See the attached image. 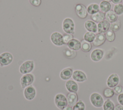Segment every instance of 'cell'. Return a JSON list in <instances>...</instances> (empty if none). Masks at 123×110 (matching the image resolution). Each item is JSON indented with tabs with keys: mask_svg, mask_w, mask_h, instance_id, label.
Wrapping results in <instances>:
<instances>
[{
	"mask_svg": "<svg viewBox=\"0 0 123 110\" xmlns=\"http://www.w3.org/2000/svg\"><path fill=\"white\" fill-rule=\"evenodd\" d=\"M24 94L26 99L31 100L35 97L36 90L33 86H28L25 88Z\"/></svg>",
	"mask_w": 123,
	"mask_h": 110,
	"instance_id": "obj_10",
	"label": "cell"
},
{
	"mask_svg": "<svg viewBox=\"0 0 123 110\" xmlns=\"http://www.w3.org/2000/svg\"><path fill=\"white\" fill-rule=\"evenodd\" d=\"M62 110H73V108L70 106H67L65 108H64Z\"/></svg>",
	"mask_w": 123,
	"mask_h": 110,
	"instance_id": "obj_38",
	"label": "cell"
},
{
	"mask_svg": "<svg viewBox=\"0 0 123 110\" xmlns=\"http://www.w3.org/2000/svg\"><path fill=\"white\" fill-rule=\"evenodd\" d=\"M110 24L107 20H104L98 23L97 26L98 32V33H104L106 32L110 28Z\"/></svg>",
	"mask_w": 123,
	"mask_h": 110,
	"instance_id": "obj_12",
	"label": "cell"
},
{
	"mask_svg": "<svg viewBox=\"0 0 123 110\" xmlns=\"http://www.w3.org/2000/svg\"><path fill=\"white\" fill-rule=\"evenodd\" d=\"M68 47L70 49L74 51L79 50L81 48V42L78 40L73 39L71 40L67 43Z\"/></svg>",
	"mask_w": 123,
	"mask_h": 110,
	"instance_id": "obj_15",
	"label": "cell"
},
{
	"mask_svg": "<svg viewBox=\"0 0 123 110\" xmlns=\"http://www.w3.org/2000/svg\"><path fill=\"white\" fill-rule=\"evenodd\" d=\"M119 82V77L116 73H112L110 75L107 81V84L110 88H114Z\"/></svg>",
	"mask_w": 123,
	"mask_h": 110,
	"instance_id": "obj_9",
	"label": "cell"
},
{
	"mask_svg": "<svg viewBox=\"0 0 123 110\" xmlns=\"http://www.w3.org/2000/svg\"><path fill=\"white\" fill-rule=\"evenodd\" d=\"M63 40L65 43H67L69 41H70L71 40L73 39L74 38L73 35L72 34H68V33H64L63 35Z\"/></svg>",
	"mask_w": 123,
	"mask_h": 110,
	"instance_id": "obj_33",
	"label": "cell"
},
{
	"mask_svg": "<svg viewBox=\"0 0 123 110\" xmlns=\"http://www.w3.org/2000/svg\"><path fill=\"white\" fill-rule=\"evenodd\" d=\"M68 104L70 106H74L78 100V96L75 93L70 92L67 96Z\"/></svg>",
	"mask_w": 123,
	"mask_h": 110,
	"instance_id": "obj_18",
	"label": "cell"
},
{
	"mask_svg": "<svg viewBox=\"0 0 123 110\" xmlns=\"http://www.w3.org/2000/svg\"><path fill=\"white\" fill-rule=\"evenodd\" d=\"M114 91L113 89L110 88H107L103 91V95L106 98L111 97L114 95Z\"/></svg>",
	"mask_w": 123,
	"mask_h": 110,
	"instance_id": "obj_30",
	"label": "cell"
},
{
	"mask_svg": "<svg viewBox=\"0 0 123 110\" xmlns=\"http://www.w3.org/2000/svg\"><path fill=\"white\" fill-rule=\"evenodd\" d=\"M85 105L82 100H79L74 105L73 110H85Z\"/></svg>",
	"mask_w": 123,
	"mask_h": 110,
	"instance_id": "obj_29",
	"label": "cell"
},
{
	"mask_svg": "<svg viewBox=\"0 0 123 110\" xmlns=\"http://www.w3.org/2000/svg\"><path fill=\"white\" fill-rule=\"evenodd\" d=\"M65 86L68 91L72 93H76L78 89L77 84L72 80L67 81L65 83Z\"/></svg>",
	"mask_w": 123,
	"mask_h": 110,
	"instance_id": "obj_17",
	"label": "cell"
},
{
	"mask_svg": "<svg viewBox=\"0 0 123 110\" xmlns=\"http://www.w3.org/2000/svg\"><path fill=\"white\" fill-rule=\"evenodd\" d=\"M81 44V48L83 51L85 52H88L90 51V50L91 49L92 45L90 42L86 41L84 40L82 41Z\"/></svg>",
	"mask_w": 123,
	"mask_h": 110,
	"instance_id": "obj_24",
	"label": "cell"
},
{
	"mask_svg": "<svg viewBox=\"0 0 123 110\" xmlns=\"http://www.w3.org/2000/svg\"><path fill=\"white\" fill-rule=\"evenodd\" d=\"M34 68V63L33 60L24 62L20 67L19 71L23 74H26L31 72Z\"/></svg>",
	"mask_w": 123,
	"mask_h": 110,
	"instance_id": "obj_3",
	"label": "cell"
},
{
	"mask_svg": "<svg viewBox=\"0 0 123 110\" xmlns=\"http://www.w3.org/2000/svg\"><path fill=\"white\" fill-rule=\"evenodd\" d=\"M121 26V21L117 20L116 21L111 23L110 26V29L114 32L117 31L120 29Z\"/></svg>",
	"mask_w": 123,
	"mask_h": 110,
	"instance_id": "obj_28",
	"label": "cell"
},
{
	"mask_svg": "<svg viewBox=\"0 0 123 110\" xmlns=\"http://www.w3.org/2000/svg\"><path fill=\"white\" fill-rule=\"evenodd\" d=\"M99 6L96 3H92L88 6L87 12L89 14H93L99 11Z\"/></svg>",
	"mask_w": 123,
	"mask_h": 110,
	"instance_id": "obj_23",
	"label": "cell"
},
{
	"mask_svg": "<svg viewBox=\"0 0 123 110\" xmlns=\"http://www.w3.org/2000/svg\"><path fill=\"white\" fill-rule=\"evenodd\" d=\"M114 11L117 15H121L123 13V5L121 3L116 4L114 6Z\"/></svg>",
	"mask_w": 123,
	"mask_h": 110,
	"instance_id": "obj_31",
	"label": "cell"
},
{
	"mask_svg": "<svg viewBox=\"0 0 123 110\" xmlns=\"http://www.w3.org/2000/svg\"><path fill=\"white\" fill-rule=\"evenodd\" d=\"M63 31L68 34H73L74 30V24L73 20L70 18H65L62 24Z\"/></svg>",
	"mask_w": 123,
	"mask_h": 110,
	"instance_id": "obj_1",
	"label": "cell"
},
{
	"mask_svg": "<svg viewBox=\"0 0 123 110\" xmlns=\"http://www.w3.org/2000/svg\"><path fill=\"white\" fill-rule=\"evenodd\" d=\"M90 100L91 104L96 108H100L104 104L103 97L100 94L97 93H93L91 95Z\"/></svg>",
	"mask_w": 123,
	"mask_h": 110,
	"instance_id": "obj_2",
	"label": "cell"
},
{
	"mask_svg": "<svg viewBox=\"0 0 123 110\" xmlns=\"http://www.w3.org/2000/svg\"><path fill=\"white\" fill-rule=\"evenodd\" d=\"M85 28L88 31L96 33L98 31L97 25L94 21L91 20H86L85 23Z\"/></svg>",
	"mask_w": 123,
	"mask_h": 110,
	"instance_id": "obj_16",
	"label": "cell"
},
{
	"mask_svg": "<svg viewBox=\"0 0 123 110\" xmlns=\"http://www.w3.org/2000/svg\"><path fill=\"white\" fill-rule=\"evenodd\" d=\"M34 77L31 74H26L23 75L21 78L20 83L22 88H26L30 86L34 82Z\"/></svg>",
	"mask_w": 123,
	"mask_h": 110,
	"instance_id": "obj_7",
	"label": "cell"
},
{
	"mask_svg": "<svg viewBox=\"0 0 123 110\" xmlns=\"http://www.w3.org/2000/svg\"><path fill=\"white\" fill-rule=\"evenodd\" d=\"M75 11L77 15L81 19L86 18L87 16V9L86 6L82 4H76L75 6Z\"/></svg>",
	"mask_w": 123,
	"mask_h": 110,
	"instance_id": "obj_8",
	"label": "cell"
},
{
	"mask_svg": "<svg viewBox=\"0 0 123 110\" xmlns=\"http://www.w3.org/2000/svg\"><path fill=\"white\" fill-rule=\"evenodd\" d=\"M66 55L69 58H73L76 55V53L74 50L72 49H67L65 52Z\"/></svg>",
	"mask_w": 123,
	"mask_h": 110,
	"instance_id": "obj_32",
	"label": "cell"
},
{
	"mask_svg": "<svg viewBox=\"0 0 123 110\" xmlns=\"http://www.w3.org/2000/svg\"><path fill=\"white\" fill-rule=\"evenodd\" d=\"M99 9L100 11L103 13H106L111 10V4L108 1H102L100 3Z\"/></svg>",
	"mask_w": 123,
	"mask_h": 110,
	"instance_id": "obj_22",
	"label": "cell"
},
{
	"mask_svg": "<svg viewBox=\"0 0 123 110\" xmlns=\"http://www.w3.org/2000/svg\"><path fill=\"white\" fill-rule=\"evenodd\" d=\"M73 69L71 68H66L62 70L60 73V77L63 80L69 79L73 74Z\"/></svg>",
	"mask_w": 123,
	"mask_h": 110,
	"instance_id": "obj_19",
	"label": "cell"
},
{
	"mask_svg": "<svg viewBox=\"0 0 123 110\" xmlns=\"http://www.w3.org/2000/svg\"><path fill=\"white\" fill-rule=\"evenodd\" d=\"M117 99L120 104L123 106V93H121L118 95Z\"/></svg>",
	"mask_w": 123,
	"mask_h": 110,
	"instance_id": "obj_36",
	"label": "cell"
},
{
	"mask_svg": "<svg viewBox=\"0 0 123 110\" xmlns=\"http://www.w3.org/2000/svg\"><path fill=\"white\" fill-rule=\"evenodd\" d=\"M114 110H123V106L120 104H118L115 107Z\"/></svg>",
	"mask_w": 123,
	"mask_h": 110,
	"instance_id": "obj_37",
	"label": "cell"
},
{
	"mask_svg": "<svg viewBox=\"0 0 123 110\" xmlns=\"http://www.w3.org/2000/svg\"><path fill=\"white\" fill-rule=\"evenodd\" d=\"M50 40L55 45L60 46L65 44L63 35L60 32H54L50 35Z\"/></svg>",
	"mask_w": 123,
	"mask_h": 110,
	"instance_id": "obj_4",
	"label": "cell"
},
{
	"mask_svg": "<svg viewBox=\"0 0 123 110\" xmlns=\"http://www.w3.org/2000/svg\"><path fill=\"white\" fill-rule=\"evenodd\" d=\"M104 55V52L99 49L94 50L90 54V58L91 60L95 62L100 60Z\"/></svg>",
	"mask_w": 123,
	"mask_h": 110,
	"instance_id": "obj_13",
	"label": "cell"
},
{
	"mask_svg": "<svg viewBox=\"0 0 123 110\" xmlns=\"http://www.w3.org/2000/svg\"><path fill=\"white\" fill-rule=\"evenodd\" d=\"M13 59L12 55L9 52H4L0 55V66H5L11 63Z\"/></svg>",
	"mask_w": 123,
	"mask_h": 110,
	"instance_id": "obj_6",
	"label": "cell"
},
{
	"mask_svg": "<svg viewBox=\"0 0 123 110\" xmlns=\"http://www.w3.org/2000/svg\"><path fill=\"white\" fill-rule=\"evenodd\" d=\"M103 1H108V2H109V1H111V0H103Z\"/></svg>",
	"mask_w": 123,
	"mask_h": 110,
	"instance_id": "obj_40",
	"label": "cell"
},
{
	"mask_svg": "<svg viewBox=\"0 0 123 110\" xmlns=\"http://www.w3.org/2000/svg\"><path fill=\"white\" fill-rule=\"evenodd\" d=\"M106 39L109 42H112L115 39V34L114 32L110 29L108 30L105 34Z\"/></svg>",
	"mask_w": 123,
	"mask_h": 110,
	"instance_id": "obj_27",
	"label": "cell"
},
{
	"mask_svg": "<svg viewBox=\"0 0 123 110\" xmlns=\"http://www.w3.org/2000/svg\"><path fill=\"white\" fill-rule=\"evenodd\" d=\"M72 77L74 80L78 82H83L87 80L86 74L82 71L76 70L73 72Z\"/></svg>",
	"mask_w": 123,
	"mask_h": 110,
	"instance_id": "obj_11",
	"label": "cell"
},
{
	"mask_svg": "<svg viewBox=\"0 0 123 110\" xmlns=\"http://www.w3.org/2000/svg\"><path fill=\"white\" fill-rule=\"evenodd\" d=\"M106 37L104 33H98L93 41V44L95 46H99L102 45L105 41Z\"/></svg>",
	"mask_w": 123,
	"mask_h": 110,
	"instance_id": "obj_14",
	"label": "cell"
},
{
	"mask_svg": "<svg viewBox=\"0 0 123 110\" xmlns=\"http://www.w3.org/2000/svg\"><path fill=\"white\" fill-rule=\"evenodd\" d=\"M111 1L113 3L116 4L120 3L122 1V0H111Z\"/></svg>",
	"mask_w": 123,
	"mask_h": 110,
	"instance_id": "obj_39",
	"label": "cell"
},
{
	"mask_svg": "<svg viewBox=\"0 0 123 110\" xmlns=\"http://www.w3.org/2000/svg\"><path fill=\"white\" fill-rule=\"evenodd\" d=\"M91 18L94 22L99 23L103 20L105 18V14L102 12H98L93 14H92Z\"/></svg>",
	"mask_w": 123,
	"mask_h": 110,
	"instance_id": "obj_21",
	"label": "cell"
},
{
	"mask_svg": "<svg viewBox=\"0 0 123 110\" xmlns=\"http://www.w3.org/2000/svg\"><path fill=\"white\" fill-rule=\"evenodd\" d=\"M114 92H115L117 94L119 95L122 93V92L123 91V87L122 85H117L115 87H114L113 89Z\"/></svg>",
	"mask_w": 123,
	"mask_h": 110,
	"instance_id": "obj_34",
	"label": "cell"
},
{
	"mask_svg": "<svg viewBox=\"0 0 123 110\" xmlns=\"http://www.w3.org/2000/svg\"><path fill=\"white\" fill-rule=\"evenodd\" d=\"M30 3L35 7H38L41 4V0H29Z\"/></svg>",
	"mask_w": 123,
	"mask_h": 110,
	"instance_id": "obj_35",
	"label": "cell"
},
{
	"mask_svg": "<svg viewBox=\"0 0 123 110\" xmlns=\"http://www.w3.org/2000/svg\"><path fill=\"white\" fill-rule=\"evenodd\" d=\"M55 103L59 109L62 110L67 106V98L63 94H58L55 97Z\"/></svg>",
	"mask_w": 123,
	"mask_h": 110,
	"instance_id": "obj_5",
	"label": "cell"
},
{
	"mask_svg": "<svg viewBox=\"0 0 123 110\" xmlns=\"http://www.w3.org/2000/svg\"><path fill=\"white\" fill-rule=\"evenodd\" d=\"M122 4L123 5V0H122Z\"/></svg>",
	"mask_w": 123,
	"mask_h": 110,
	"instance_id": "obj_41",
	"label": "cell"
},
{
	"mask_svg": "<svg viewBox=\"0 0 123 110\" xmlns=\"http://www.w3.org/2000/svg\"><path fill=\"white\" fill-rule=\"evenodd\" d=\"M114 108L113 103L109 99H107L103 105V110H114Z\"/></svg>",
	"mask_w": 123,
	"mask_h": 110,
	"instance_id": "obj_25",
	"label": "cell"
},
{
	"mask_svg": "<svg viewBox=\"0 0 123 110\" xmlns=\"http://www.w3.org/2000/svg\"><path fill=\"white\" fill-rule=\"evenodd\" d=\"M96 35L94 33L88 31L86 32L84 36V38L85 41H88L89 42H92L95 39Z\"/></svg>",
	"mask_w": 123,
	"mask_h": 110,
	"instance_id": "obj_26",
	"label": "cell"
},
{
	"mask_svg": "<svg viewBox=\"0 0 123 110\" xmlns=\"http://www.w3.org/2000/svg\"><path fill=\"white\" fill-rule=\"evenodd\" d=\"M106 20L110 23H112L117 20V14L112 10H110L105 14Z\"/></svg>",
	"mask_w": 123,
	"mask_h": 110,
	"instance_id": "obj_20",
	"label": "cell"
}]
</instances>
